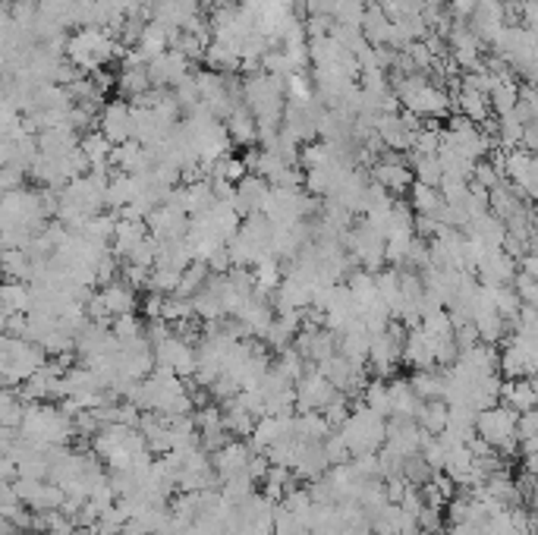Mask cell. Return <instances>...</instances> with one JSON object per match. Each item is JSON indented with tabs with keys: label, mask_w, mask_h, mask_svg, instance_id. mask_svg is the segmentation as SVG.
<instances>
[{
	"label": "cell",
	"mask_w": 538,
	"mask_h": 535,
	"mask_svg": "<svg viewBox=\"0 0 538 535\" xmlns=\"http://www.w3.org/2000/svg\"><path fill=\"white\" fill-rule=\"evenodd\" d=\"M16 435L25 438L29 444H35V448L51 450V448H70L76 431H73V419L57 403L38 400L23 407V419L16 425Z\"/></svg>",
	"instance_id": "1"
},
{
	"label": "cell",
	"mask_w": 538,
	"mask_h": 535,
	"mask_svg": "<svg viewBox=\"0 0 538 535\" xmlns=\"http://www.w3.org/2000/svg\"><path fill=\"white\" fill-rule=\"evenodd\" d=\"M129 47L120 45L111 32L105 29H73L66 35L64 54L79 73H95V70H105L111 60H120Z\"/></svg>",
	"instance_id": "2"
},
{
	"label": "cell",
	"mask_w": 538,
	"mask_h": 535,
	"mask_svg": "<svg viewBox=\"0 0 538 535\" xmlns=\"http://www.w3.org/2000/svg\"><path fill=\"white\" fill-rule=\"evenodd\" d=\"M271 237H274V227H271L268 217L252 215L246 221H240L234 237L227 239V258L230 268H255L262 258L271 256Z\"/></svg>",
	"instance_id": "3"
},
{
	"label": "cell",
	"mask_w": 538,
	"mask_h": 535,
	"mask_svg": "<svg viewBox=\"0 0 538 535\" xmlns=\"http://www.w3.org/2000/svg\"><path fill=\"white\" fill-rule=\"evenodd\" d=\"M334 431L344 438L350 457L378 454V450L384 448L387 419H381V416H374L372 409H365L363 403H356V407L350 409V416H346V419L340 422Z\"/></svg>",
	"instance_id": "4"
},
{
	"label": "cell",
	"mask_w": 538,
	"mask_h": 535,
	"mask_svg": "<svg viewBox=\"0 0 538 535\" xmlns=\"http://www.w3.org/2000/svg\"><path fill=\"white\" fill-rule=\"evenodd\" d=\"M516 416L520 413H513L503 403L482 409V413H475V438H482L488 448H494L501 459H520L516 457Z\"/></svg>",
	"instance_id": "5"
},
{
	"label": "cell",
	"mask_w": 538,
	"mask_h": 535,
	"mask_svg": "<svg viewBox=\"0 0 538 535\" xmlns=\"http://www.w3.org/2000/svg\"><path fill=\"white\" fill-rule=\"evenodd\" d=\"M309 215H318V205L303 189H281L271 187L268 198H264L262 217H268L271 227H293V224L309 221Z\"/></svg>",
	"instance_id": "6"
},
{
	"label": "cell",
	"mask_w": 538,
	"mask_h": 535,
	"mask_svg": "<svg viewBox=\"0 0 538 535\" xmlns=\"http://www.w3.org/2000/svg\"><path fill=\"white\" fill-rule=\"evenodd\" d=\"M538 338H526V334H507L503 347L497 349V375L503 381L513 379H533L538 368Z\"/></svg>",
	"instance_id": "7"
},
{
	"label": "cell",
	"mask_w": 538,
	"mask_h": 535,
	"mask_svg": "<svg viewBox=\"0 0 538 535\" xmlns=\"http://www.w3.org/2000/svg\"><path fill=\"white\" fill-rule=\"evenodd\" d=\"M404 338H406V331L400 325H394V321L384 331L372 334L365 366H372L374 379H387V375L397 372V366L404 362Z\"/></svg>",
	"instance_id": "8"
},
{
	"label": "cell",
	"mask_w": 538,
	"mask_h": 535,
	"mask_svg": "<svg viewBox=\"0 0 538 535\" xmlns=\"http://www.w3.org/2000/svg\"><path fill=\"white\" fill-rule=\"evenodd\" d=\"M152 353H154V368H164V372H174V375H180V379H193L195 347L189 344V340H183L180 334H174V328H170V334L164 340H158V344L152 347Z\"/></svg>",
	"instance_id": "9"
},
{
	"label": "cell",
	"mask_w": 538,
	"mask_h": 535,
	"mask_svg": "<svg viewBox=\"0 0 538 535\" xmlns=\"http://www.w3.org/2000/svg\"><path fill=\"white\" fill-rule=\"evenodd\" d=\"M501 174L526 202H533L535 189H538V164L533 152H526V148H510V152H503Z\"/></svg>",
	"instance_id": "10"
},
{
	"label": "cell",
	"mask_w": 538,
	"mask_h": 535,
	"mask_svg": "<svg viewBox=\"0 0 538 535\" xmlns=\"http://www.w3.org/2000/svg\"><path fill=\"white\" fill-rule=\"evenodd\" d=\"M293 394H296L299 413H322L334 397H337V390H334V384L324 379L318 368L309 366L296 381H293Z\"/></svg>",
	"instance_id": "11"
},
{
	"label": "cell",
	"mask_w": 538,
	"mask_h": 535,
	"mask_svg": "<svg viewBox=\"0 0 538 535\" xmlns=\"http://www.w3.org/2000/svg\"><path fill=\"white\" fill-rule=\"evenodd\" d=\"M475 280L482 287H510L520 271V262L510 258L503 249H482L479 258H475Z\"/></svg>",
	"instance_id": "12"
},
{
	"label": "cell",
	"mask_w": 538,
	"mask_h": 535,
	"mask_svg": "<svg viewBox=\"0 0 538 535\" xmlns=\"http://www.w3.org/2000/svg\"><path fill=\"white\" fill-rule=\"evenodd\" d=\"M372 180L384 192H406L413 183V170L400 152H384L372 164Z\"/></svg>",
	"instance_id": "13"
},
{
	"label": "cell",
	"mask_w": 538,
	"mask_h": 535,
	"mask_svg": "<svg viewBox=\"0 0 538 535\" xmlns=\"http://www.w3.org/2000/svg\"><path fill=\"white\" fill-rule=\"evenodd\" d=\"M98 133L105 136L111 146H124L133 139V111H129V101H105L98 116Z\"/></svg>",
	"instance_id": "14"
},
{
	"label": "cell",
	"mask_w": 538,
	"mask_h": 535,
	"mask_svg": "<svg viewBox=\"0 0 538 535\" xmlns=\"http://www.w3.org/2000/svg\"><path fill=\"white\" fill-rule=\"evenodd\" d=\"M189 60L183 57V54H176V51H167L164 54H158V57H152L145 64V73H148V82H152V88H174V86H180L183 79L189 76Z\"/></svg>",
	"instance_id": "15"
},
{
	"label": "cell",
	"mask_w": 538,
	"mask_h": 535,
	"mask_svg": "<svg viewBox=\"0 0 538 535\" xmlns=\"http://www.w3.org/2000/svg\"><path fill=\"white\" fill-rule=\"evenodd\" d=\"M252 454H255V450H252L249 441H243V438H230L224 448H217L214 454H211V466H214L217 482H224V479H234V476H243V472L249 476Z\"/></svg>",
	"instance_id": "16"
},
{
	"label": "cell",
	"mask_w": 538,
	"mask_h": 535,
	"mask_svg": "<svg viewBox=\"0 0 538 535\" xmlns=\"http://www.w3.org/2000/svg\"><path fill=\"white\" fill-rule=\"evenodd\" d=\"M145 227L154 237V243H170V239H183L189 230V217L170 202L158 205L152 215L145 217Z\"/></svg>",
	"instance_id": "17"
},
{
	"label": "cell",
	"mask_w": 538,
	"mask_h": 535,
	"mask_svg": "<svg viewBox=\"0 0 538 535\" xmlns=\"http://www.w3.org/2000/svg\"><path fill=\"white\" fill-rule=\"evenodd\" d=\"M268 192H271L268 180H262L258 174H246V177H243V180L234 187V198H230V205H234L236 215H240V217L262 215Z\"/></svg>",
	"instance_id": "18"
},
{
	"label": "cell",
	"mask_w": 538,
	"mask_h": 535,
	"mask_svg": "<svg viewBox=\"0 0 538 535\" xmlns=\"http://www.w3.org/2000/svg\"><path fill=\"white\" fill-rule=\"evenodd\" d=\"M328 469H331V463H328V457H324L322 441H299L296 444V454H293V466H290L293 476L315 482V479H322Z\"/></svg>",
	"instance_id": "19"
},
{
	"label": "cell",
	"mask_w": 538,
	"mask_h": 535,
	"mask_svg": "<svg viewBox=\"0 0 538 535\" xmlns=\"http://www.w3.org/2000/svg\"><path fill=\"white\" fill-rule=\"evenodd\" d=\"M473 243L485 246V249H503V239H507V227H503V221L494 215L492 208L482 211V215H475L473 221L463 227Z\"/></svg>",
	"instance_id": "20"
},
{
	"label": "cell",
	"mask_w": 538,
	"mask_h": 535,
	"mask_svg": "<svg viewBox=\"0 0 538 535\" xmlns=\"http://www.w3.org/2000/svg\"><path fill=\"white\" fill-rule=\"evenodd\" d=\"M145 237H148L145 221H129V217H117V224H114V237H111L114 258H117V262H126L129 252H133Z\"/></svg>",
	"instance_id": "21"
},
{
	"label": "cell",
	"mask_w": 538,
	"mask_h": 535,
	"mask_svg": "<svg viewBox=\"0 0 538 535\" xmlns=\"http://www.w3.org/2000/svg\"><path fill=\"white\" fill-rule=\"evenodd\" d=\"M404 362L410 368H438L434 366V347H432V340L425 338V331H422L419 325L410 328L406 331V338H404Z\"/></svg>",
	"instance_id": "22"
},
{
	"label": "cell",
	"mask_w": 538,
	"mask_h": 535,
	"mask_svg": "<svg viewBox=\"0 0 538 535\" xmlns=\"http://www.w3.org/2000/svg\"><path fill=\"white\" fill-rule=\"evenodd\" d=\"M387 400H391V416L387 419H413L419 413V397L410 390V381L406 379H394L387 381Z\"/></svg>",
	"instance_id": "23"
},
{
	"label": "cell",
	"mask_w": 538,
	"mask_h": 535,
	"mask_svg": "<svg viewBox=\"0 0 538 535\" xmlns=\"http://www.w3.org/2000/svg\"><path fill=\"white\" fill-rule=\"evenodd\" d=\"M535 400H538V390L533 379H513V381L501 384V403L513 409V413H529V409H535Z\"/></svg>",
	"instance_id": "24"
},
{
	"label": "cell",
	"mask_w": 538,
	"mask_h": 535,
	"mask_svg": "<svg viewBox=\"0 0 538 535\" xmlns=\"http://www.w3.org/2000/svg\"><path fill=\"white\" fill-rule=\"evenodd\" d=\"M224 129H227L230 142H236V146H246L252 148L258 142V129H255V116H252L246 107L236 105L234 111H230L227 116H224Z\"/></svg>",
	"instance_id": "25"
},
{
	"label": "cell",
	"mask_w": 538,
	"mask_h": 535,
	"mask_svg": "<svg viewBox=\"0 0 538 535\" xmlns=\"http://www.w3.org/2000/svg\"><path fill=\"white\" fill-rule=\"evenodd\" d=\"M111 142L98 133V129H88V133L79 136V152L85 155L88 170H107L111 167Z\"/></svg>",
	"instance_id": "26"
},
{
	"label": "cell",
	"mask_w": 538,
	"mask_h": 535,
	"mask_svg": "<svg viewBox=\"0 0 538 535\" xmlns=\"http://www.w3.org/2000/svg\"><path fill=\"white\" fill-rule=\"evenodd\" d=\"M32 303V287L25 280H0V312L25 315Z\"/></svg>",
	"instance_id": "27"
},
{
	"label": "cell",
	"mask_w": 538,
	"mask_h": 535,
	"mask_svg": "<svg viewBox=\"0 0 538 535\" xmlns=\"http://www.w3.org/2000/svg\"><path fill=\"white\" fill-rule=\"evenodd\" d=\"M170 35H174V32H167L164 25H158V23H152V19H148L145 29H142V35H139V41H135V54H139V57L148 64L152 57H158V54L167 51V47H170Z\"/></svg>",
	"instance_id": "28"
},
{
	"label": "cell",
	"mask_w": 538,
	"mask_h": 535,
	"mask_svg": "<svg viewBox=\"0 0 538 535\" xmlns=\"http://www.w3.org/2000/svg\"><path fill=\"white\" fill-rule=\"evenodd\" d=\"M135 198V177L129 174H111L107 177V211H124Z\"/></svg>",
	"instance_id": "29"
},
{
	"label": "cell",
	"mask_w": 538,
	"mask_h": 535,
	"mask_svg": "<svg viewBox=\"0 0 538 535\" xmlns=\"http://www.w3.org/2000/svg\"><path fill=\"white\" fill-rule=\"evenodd\" d=\"M441 205H444V198H441V192L434 187H425V183H415V180L410 183V211L413 215L434 217Z\"/></svg>",
	"instance_id": "30"
},
{
	"label": "cell",
	"mask_w": 538,
	"mask_h": 535,
	"mask_svg": "<svg viewBox=\"0 0 538 535\" xmlns=\"http://www.w3.org/2000/svg\"><path fill=\"white\" fill-rule=\"evenodd\" d=\"M331 431L334 429L324 422L322 413H299V416H293V435H296L299 441H324Z\"/></svg>",
	"instance_id": "31"
},
{
	"label": "cell",
	"mask_w": 538,
	"mask_h": 535,
	"mask_svg": "<svg viewBox=\"0 0 538 535\" xmlns=\"http://www.w3.org/2000/svg\"><path fill=\"white\" fill-rule=\"evenodd\" d=\"M410 381V390L415 397H419L422 403L425 400H441V390H444V379H441L438 368H419V372H413Z\"/></svg>",
	"instance_id": "32"
},
{
	"label": "cell",
	"mask_w": 538,
	"mask_h": 535,
	"mask_svg": "<svg viewBox=\"0 0 538 535\" xmlns=\"http://www.w3.org/2000/svg\"><path fill=\"white\" fill-rule=\"evenodd\" d=\"M447 419V403L444 400H425L419 403V413H415V425H419L425 435H441Z\"/></svg>",
	"instance_id": "33"
},
{
	"label": "cell",
	"mask_w": 538,
	"mask_h": 535,
	"mask_svg": "<svg viewBox=\"0 0 538 535\" xmlns=\"http://www.w3.org/2000/svg\"><path fill=\"white\" fill-rule=\"evenodd\" d=\"M410 170H413V180H415V183H425V187H434V189H438V183H441L438 155H415V152H413Z\"/></svg>",
	"instance_id": "34"
},
{
	"label": "cell",
	"mask_w": 538,
	"mask_h": 535,
	"mask_svg": "<svg viewBox=\"0 0 538 535\" xmlns=\"http://www.w3.org/2000/svg\"><path fill=\"white\" fill-rule=\"evenodd\" d=\"M363 13H365L363 0H331V6H328V16L334 19V23H337V25H353V29H359V23H363Z\"/></svg>",
	"instance_id": "35"
},
{
	"label": "cell",
	"mask_w": 538,
	"mask_h": 535,
	"mask_svg": "<svg viewBox=\"0 0 538 535\" xmlns=\"http://www.w3.org/2000/svg\"><path fill=\"white\" fill-rule=\"evenodd\" d=\"M510 290L516 293V299H520L523 306H535L538 287H535V278H533V274L516 271V278H513V284H510Z\"/></svg>",
	"instance_id": "36"
},
{
	"label": "cell",
	"mask_w": 538,
	"mask_h": 535,
	"mask_svg": "<svg viewBox=\"0 0 538 535\" xmlns=\"http://www.w3.org/2000/svg\"><path fill=\"white\" fill-rule=\"evenodd\" d=\"M25 170H19V167H10V164H4L0 167V196H6V192H16V189H23L25 187Z\"/></svg>",
	"instance_id": "37"
},
{
	"label": "cell",
	"mask_w": 538,
	"mask_h": 535,
	"mask_svg": "<svg viewBox=\"0 0 538 535\" xmlns=\"http://www.w3.org/2000/svg\"><path fill=\"white\" fill-rule=\"evenodd\" d=\"M535 431H538L535 409H529V413L516 416V441H529V438H535Z\"/></svg>",
	"instance_id": "38"
},
{
	"label": "cell",
	"mask_w": 538,
	"mask_h": 535,
	"mask_svg": "<svg viewBox=\"0 0 538 535\" xmlns=\"http://www.w3.org/2000/svg\"><path fill=\"white\" fill-rule=\"evenodd\" d=\"M16 479V463L6 454H0V485H10Z\"/></svg>",
	"instance_id": "39"
},
{
	"label": "cell",
	"mask_w": 538,
	"mask_h": 535,
	"mask_svg": "<svg viewBox=\"0 0 538 535\" xmlns=\"http://www.w3.org/2000/svg\"><path fill=\"white\" fill-rule=\"evenodd\" d=\"M6 318H10V315L0 312V334H6Z\"/></svg>",
	"instance_id": "40"
},
{
	"label": "cell",
	"mask_w": 538,
	"mask_h": 535,
	"mask_svg": "<svg viewBox=\"0 0 538 535\" xmlns=\"http://www.w3.org/2000/svg\"><path fill=\"white\" fill-rule=\"evenodd\" d=\"M10 4H13V0H10Z\"/></svg>",
	"instance_id": "41"
}]
</instances>
